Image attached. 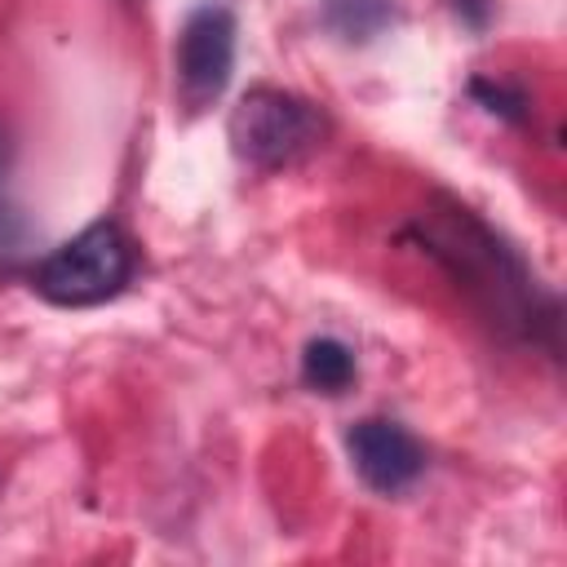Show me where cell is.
<instances>
[{"label": "cell", "instance_id": "5b68a950", "mask_svg": "<svg viewBox=\"0 0 567 567\" xmlns=\"http://www.w3.org/2000/svg\"><path fill=\"white\" fill-rule=\"evenodd\" d=\"M346 452H350L354 474L372 492H381V496L408 492L421 478V470H425L421 439L408 425L390 421V416H363V421H354L350 434H346Z\"/></svg>", "mask_w": 567, "mask_h": 567}, {"label": "cell", "instance_id": "277c9868", "mask_svg": "<svg viewBox=\"0 0 567 567\" xmlns=\"http://www.w3.org/2000/svg\"><path fill=\"white\" fill-rule=\"evenodd\" d=\"M177 93L190 111L217 102L235 71V13L221 4H199L186 13L177 44H173Z\"/></svg>", "mask_w": 567, "mask_h": 567}, {"label": "cell", "instance_id": "7a4b0ae2", "mask_svg": "<svg viewBox=\"0 0 567 567\" xmlns=\"http://www.w3.org/2000/svg\"><path fill=\"white\" fill-rule=\"evenodd\" d=\"M137 270V248L115 221H93L31 266V292L62 310L102 306L124 292Z\"/></svg>", "mask_w": 567, "mask_h": 567}, {"label": "cell", "instance_id": "30bf717a", "mask_svg": "<svg viewBox=\"0 0 567 567\" xmlns=\"http://www.w3.org/2000/svg\"><path fill=\"white\" fill-rule=\"evenodd\" d=\"M452 13H456L470 31H483L487 18H492V0H452Z\"/></svg>", "mask_w": 567, "mask_h": 567}, {"label": "cell", "instance_id": "52a82bcc", "mask_svg": "<svg viewBox=\"0 0 567 567\" xmlns=\"http://www.w3.org/2000/svg\"><path fill=\"white\" fill-rule=\"evenodd\" d=\"M319 13H323V27L346 44H368L399 18L394 0H323Z\"/></svg>", "mask_w": 567, "mask_h": 567}, {"label": "cell", "instance_id": "6da1fadb", "mask_svg": "<svg viewBox=\"0 0 567 567\" xmlns=\"http://www.w3.org/2000/svg\"><path fill=\"white\" fill-rule=\"evenodd\" d=\"M403 239L452 279V288L478 310L492 332L558 354V297L536 279L527 257L474 208L434 195L421 213H412Z\"/></svg>", "mask_w": 567, "mask_h": 567}, {"label": "cell", "instance_id": "8fae6325", "mask_svg": "<svg viewBox=\"0 0 567 567\" xmlns=\"http://www.w3.org/2000/svg\"><path fill=\"white\" fill-rule=\"evenodd\" d=\"M4 168H9V137L0 133V177H4Z\"/></svg>", "mask_w": 567, "mask_h": 567}, {"label": "cell", "instance_id": "9c48e42d", "mask_svg": "<svg viewBox=\"0 0 567 567\" xmlns=\"http://www.w3.org/2000/svg\"><path fill=\"white\" fill-rule=\"evenodd\" d=\"M22 252H27V221L18 217L13 204L0 199V270L13 266Z\"/></svg>", "mask_w": 567, "mask_h": 567}, {"label": "cell", "instance_id": "ba28073f", "mask_svg": "<svg viewBox=\"0 0 567 567\" xmlns=\"http://www.w3.org/2000/svg\"><path fill=\"white\" fill-rule=\"evenodd\" d=\"M470 93L483 102V111H492V115H501V120H509V124H523V120H527V97H523L518 84H505V80H474Z\"/></svg>", "mask_w": 567, "mask_h": 567}, {"label": "cell", "instance_id": "3957f363", "mask_svg": "<svg viewBox=\"0 0 567 567\" xmlns=\"http://www.w3.org/2000/svg\"><path fill=\"white\" fill-rule=\"evenodd\" d=\"M323 111L288 89H248L230 111V151L261 173L306 159L323 142Z\"/></svg>", "mask_w": 567, "mask_h": 567}, {"label": "cell", "instance_id": "8992f818", "mask_svg": "<svg viewBox=\"0 0 567 567\" xmlns=\"http://www.w3.org/2000/svg\"><path fill=\"white\" fill-rule=\"evenodd\" d=\"M359 377V363H354V350L337 337H315L306 341L301 350V381L315 390V394H346Z\"/></svg>", "mask_w": 567, "mask_h": 567}]
</instances>
